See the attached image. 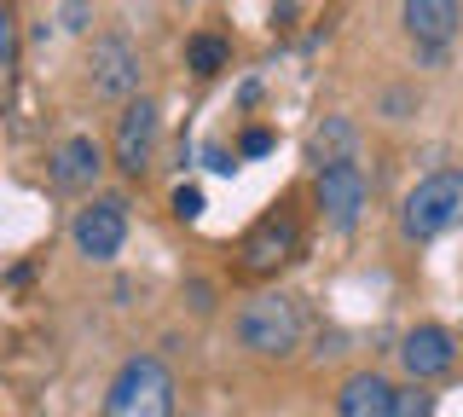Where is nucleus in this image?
Segmentation results:
<instances>
[{
	"instance_id": "9d476101",
	"label": "nucleus",
	"mask_w": 463,
	"mask_h": 417,
	"mask_svg": "<svg viewBox=\"0 0 463 417\" xmlns=\"http://www.w3.org/2000/svg\"><path fill=\"white\" fill-rule=\"evenodd\" d=\"M400 24H405V35L417 41V52H440L446 41L458 35L463 6H452V0H405V6H400Z\"/></svg>"
},
{
	"instance_id": "39448f33",
	"label": "nucleus",
	"mask_w": 463,
	"mask_h": 417,
	"mask_svg": "<svg viewBox=\"0 0 463 417\" xmlns=\"http://www.w3.org/2000/svg\"><path fill=\"white\" fill-rule=\"evenodd\" d=\"M296 250H301V221L289 209H267L250 232L238 238V267L250 272V279H267V272H279Z\"/></svg>"
},
{
	"instance_id": "f3484780",
	"label": "nucleus",
	"mask_w": 463,
	"mask_h": 417,
	"mask_svg": "<svg viewBox=\"0 0 463 417\" xmlns=\"http://www.w3.org/2000/svg\"><path fill=\"white\" fill-rule=\"evenodd\" d=\"M203 214V192L197 185H174V221H197Z\"/></svg>"
},
{
	"instance_id": "9b49d317",
	"label": "nucleus",
	"mask_w": 463,
	"mask_h": 417,
	"mask_svg": "<svg viewBox=\"0 0 463 417\" xmlns=\"http://www.w3.org/2000/svg\"><path fill=\"white\" fill-rule=\"evenodd\" d=\"M47 175H52L58 192H93V180L105 175V151H99L87 134H76L47 156Z\"/></svg>"
},
{
	"instance_id": "2eb2a0df",
	"label": "nucleus",
	"mask_w": 463,
	"mask_h": 417,
	"mask_svg": "<svg viewBox=\"0 0 463 417\" xmlns=\"http://www.w3.org/2000/svg\"><path fill=\"white\" fill-rule=\"evenodd\" d=\"M388 417H434V394H429L423 383H405V388H394Z\"/></svg>"
},
{
	"instance_id": "4468645a",
	"label": "nucleus",
	"mask_w": 463,
	"mask_h": 417,
	"mask_svg": "<svg viewBox=\"0 0 463 417\" xmlns=\"http://www.w3.org/2000/svg\"><path fill=\"white\" fill-rule=\"evenodd\" d=\"M226 59H232V47H226L221 35H209V30L185 41V70H197V76H221Z\"/></svg>"
},
{
	"instance_id": "f03ea898",
	"label": "nucleus",
	"mask_w": 463,
	"mask_h": 417,
	"mask_svg": "<svg viewBox=\"0 0 463 417\" xmlns=\"http://www.w3.org/2000/svg\"><path fill=\"white\" fill-rule=\"evenodd\" d=\"M463 226V168H434L405 192L400 204V232L411 243H429L440 232Z\"/></svg>"
},
{
	"instance_id": "6e6552de",
	"label": "nucleus",
	"mask_w": 463,
	"mask_h": 417,
	"mask_svg": "<svg viewBox=\"0 0 463 417\" xmlns=\"http://www.w3.org/2000/svg\"><path fill=\"white\" fill-rule=\"evenodd\" d=\"M156 139H163V110H156V99L122 105V117H116V168L139 180L145 168L156 163Z\"/></svg>"
},
{
	"instance_id": "6ab92c4d",
	"label": "nucleus",
	"mask_w": 463,
	"mask_h": 417,
	"mask_svg": "<svg viewBox=\"0 0 463 417\" xmlns=\"http://www.w3.org/2000/svg\"><path fill=\"white\" fill-rule=\"evenodd\" d=\"M203 163H209L214 175H232V168H238V151H226V146H209V151H203Z\"/></svg>"
},
{
	"instance_id": "dca6fc26",
	"label": "nucleus",
	"mask_w": 463,
	"mask_h": 417,
	"mask_svg": "<svg viewBox=\"0 0 463 417\" xmlns=\"http://www.w3.org/2000/svg\"><path fill=\"white\" fill-rule=\"evenodd\" d=\"M18 64V12L0 6V70Z\"/></svg>"
},
{
	"instance_id": "f8f14e48",
	"label": "nucleus",
	"mask_w": 463,
	"mask_h": 417,
	"mask_svg": "<svg viewBox=\"0 0 463 417\" xmlns=\"http://www.w3.org/2000/svg\"><path fill=\"white\" fill-rule=\"evenodd\" d=\"M388 406H394V383L383 371H354L336 388V417H388Z\"/></svg>"
},
{
	"instance_id": "423d86ee",
	"label": "nucleus",
	"mask_w": 463,
	"mask_h": 417,
	"mask_svg": "<svg viewBox=\"0 0 463 417\" xmlns=\"http://www.w3.org/2000/svg\"><path fill=\"white\" fill-rule=\"evenodd\" d=\"M313 197H318V214H325L336 232H354L365 204H371V180H365L359 163H330V168H318Z\"/></svg>"
},
{
	"instance_id": "0eeeda50",
	"label": "nucleus",
	"mask_w": 463,
	"mask_h": 417,
	"mask_svg": "<svg viewBox=\"0 0 463 417\" xmlns=\"http://www.w3.org/2000/svg\"><path fill=\"white\" fill-rule=\"evenodd\" d=\"M70 238H76L87 261H116L128 243V197H93L87 209H76Z\"/></svg>"
},
{
	"instance_id": "7ed1b4c3",
	"label": "nucleus",
	"mask_w": 463,
	"mask_h": 417,
	"mask_svg": "<svg viewBox=\"0 0 463 417\" xmlns=\"http://www.w3.org/2000/svg\"><path fill=\"white\" fill-rule=\"evenodd\" d=\"M238 342H243L255 359H289V354L301 348V308H296V296L260 290L255 301H243V313H238Z\"/></svg>"
},
{
	"instance_id": "ddd939ff",
	"label": "nucleus",
	"mask_w": 463,
	"mask_h": 417,
	"mask_svg": "<svg viewBox=\"0 0 463 417\" xmlns=\"http://www.w3.org/2000/svg\"><path fill=\"white\" fill-rule=\"evenodd\" d=\"M354 151H359V128H354V117H325V122L307 134V163H318V168L354 163Z\"/></svg>"
},
{
	"instance_id": "1a4fd4ad",
	"label": "nucleus",
	"mask_w": 463,
	"mask_h": 417,
	"mask_svg": "<svg viewBox=\"0 0 463 417\" xmlns=\"http://www.w3.org/2000/svg\"><path fill=\"white\" fill-rule=\"evenodd\" d=\"M400 365H405V377L411 383H434V377H446V371L458 365V336L446 325H417V330H405L400 336Z\"/></svg>"
},
{
	"instance_id": "f257e3e1",
	"label": "nucleus",
	"mask_w": 463,
	"mask_h": 417,
	"mask_svg": "<svg viewBox=\"0 0 463 417\" xmlns=\"http://www.w3.org/2000/svg\"><path fill=\"white\" fill-rule=\"evenodd\" d=\"M180 388L163 354H134L122 359V371L105 388V417H174Z\"/></svg>"
},
{
	"instance_id": "aec40b11",
	"label": "nucleus",
	"mask_w": 463,
	"mask_h": 417,
	"mask_svg": "<svg viewBox=\"0 0 463 417\" xmlns=\"http://www.w3.org/2000/svg\"><path fill=\"white\" fill-rule=\"evenodd\" d=\"M58 18H64V30H87L93 12H87V6H58Z\"/></svg>"
},
{
	"instance_id": "20e7f679",
	"label": "nucleus",
	"mask_w": 463,
	"mask_h": 417,
	"mask_svg": "<svg viewBox=\"0 0 463 417\" xmlns=\"http://www.w3.org/2000/svg\"><path fill=\"white\" fill-rule=\"evenodd\" d=\"M139 81H145V64H139V47L128 35H99L93 52H87V88L110 105H134L139 99Z\"/></svg>"
},
{
	"instance_id": "a211bd4d",
	"label": "nucleus",
	"mask_w": 463,
	"mask_h": 417,
	"mask_svg": "<svg viewBox=\"0 0 463 417\" xmlns=\"http://www.w3.org/2000/svg\"><path fill=\"white\" fill-rule=\"evenodd\" d=\"M272 151V134L267 128H250V134H243V146H238V156H267Z\"/></svg>"
}]
</instances>
